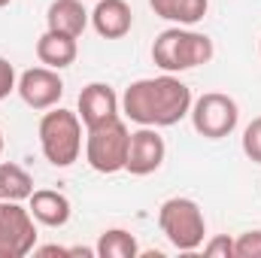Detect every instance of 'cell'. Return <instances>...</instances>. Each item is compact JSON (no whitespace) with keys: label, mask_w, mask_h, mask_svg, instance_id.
Wrapping results in <instances>:
<instances>
[{"label":"cell","mask_w":261,"mask_h":258,"mask_svg":"<svg viewBox=\"0 0 261 258\" xmlns=\"http://www.w3.org/2000/svg\"><path fill=\"white\" fill-rule=\"evenodd\" d=\"M40 149L52 167H70L82 152V119L61 107H52L40 119Z\"/></svg>","instance_id":"obj_3"},{"label":"cell","mask_w":261,"mask_h":258,"mask_svg":"<svg viewBox=\"0 0 261 258\" xmlns=\"http://www.w3.org/2000/svg\"><path fill=\"white\" fill-rule=\"evenodd\" d=\"M119 107L122 104L107 82H91L79 91V119H82L85 131L119 119Z\"/></svg>","instance_id":"obj_10"},{"label":"cell","mask_w":261,"mask_h":258,"mask_svg":"<svg viewBox=\"0 0 261 258\" xmlns=\"http://www.w3.org/2000/svg\"><path fill=\"white\" fill-rule=\"evenodd\" d=\"M94 252L100 258H137L140 255V246H137V237L125 231V228H110L100 234Z\"/></svg>","instance_id":"obj_17"},{"label":"cell","mask_w":261,"mask_h":258,"mask_svg":"<svg viewBox=\"0 0 261 258\" xmlns=\"http://www.w3.org/2000/svg\"><path fill=\"white\" fill-rule=\"evenodd\" d=\"M15 85H18V79H15V67L0 55V100L9 97V91H15Z\"/></svg>","instance_id":"obj_21"},{"label":"cell","mask_w":261,"mask_h":258,"mask_svg":"<svg viewBox=\"0 0 261 258\" xmlns=\"http://www.w3.org/2000/svg\"><path fill=\"white\" fill-rule=\"evenodd\" d=\"M91 12H85L82 0H52L46 9V31L67 34V37H82V31L88 28Z\"/></svg>","instance_id":"obj_12"},{"label":"cell","mask_w":261,"mask_h":258,"mask_svg":"<svg viewBox=\"0 0 261 258\" xmlns=\"http://www.w3.org/2000/svg\"><path fill=\"white\" fill-rule=\"evenodd\" d=\"M28 203H31L28 210H31L34 222H40L46 228H64L70 222V200L55 189H34Z\"/></svg>","instance_id":"obj_13"},{"label":"cell","mask_w":261,"mask_h":258,"mask_svg":"<svg viewBox=\"0 0 261 258\" xmlns=\"http://www.w3.org/2000/svg\"><path fill=\"white\" fill-rule=\"evenodd\" d=\"M164 155H167V146H164V137L158 134V128L140 125V131L130 134L125 170L130 176H149L164 164Z\"/></svg>","instance_id":"obj_9"},{"label":"cell","mask_w":261,"mask_h":258,"mask_svg":"<svg viewBox=\"0 0 261 258\" xmlns=\"http://www.w3.org/2000/svg\"><path fill=\"white\" fill-rule=\"evenodd\" d=\"M130 146V131L122 119L103 122L97 128H88L85 137V161L97 173H119L125 170Z\"/></svg>","instance_id":"obj_5"},{"label":"cell","mask_w":261,"mask_h":258,"mask_svg":"<svg viewBox=\"0 0 261 258\" xmlns=\"http://www.w3.org/2000/svg\"><path fill=\"white\" fill-rule=\"evenodd\" d=\"M234 258H261V231H246L234 240Z\"/></svg>","instance_id":"obj_19"},{"label":"cell","mask_w":261,"mask_h":258,"mask_svg":"<svg viewBox=\"0 0 261 258\" xmlns=\"http://www.w3.org/2000/svg\"><path fill=\"white\" fill-rule=\"evenodd\" d=\"M76 55H79L76 37L46 31V34L37 40V58H40V64L52 67V70H64V67H70L73 61H76Z\"/></svg>","instance_id":"obj_14"},{"label":"cell","mask_w":261,"mask_h":258,"mask_svg":"<svg viewBox=\"0 0 261 258\" xmlns=\"http://www.w3.org/2000/svg\"><path fill=\"white\" fill-rule=\"evenodd\" d=\"M149 6H152V12L158 18H167L173 24L192 28L206 15L210 0H149Z\"/></svg>","instance_id":"obj_15"},{"label":"cell","mask_w":261,"mask_h":258,"mask_svg":"<svg viewBox=\"0 0 261 258\" xmlns=\"http://www.w3.org/2000/svg\"><path fill=\"white\" fill-rule=\"evenodd\" d=\"M3 6H9V0H0V9H3Z\"/></svg>","instance_id":"obj_24"},{"label":"cell","mask_w":261,"mask_h":258,"mask_svg":"<svg viewBox=\"0 0 261 258\" xmlns=\"http://www.w3.org/2000/svg\"><path fill=\"white\" fill-rule=\"evenodd\" d=\"M158 228L167 237V243L179 252H195L203 246L206 222L203 213L192 197H170L158 210Z\"/></svg>","instance_id":"obj_4"},{"label":"cell","mask_w":261,"mask_h":258,"mask_svg":"<svg viewBox=\"0 0 261 258\" xmlns=\"http://www.w3.org/2000/svg\"><path fill=\"white\" fill-rule=\"evenodd\" d=\"M243 155H246L249 161L261 164V116L252 119V122L246 125V131H243Z\"/></svg>","instance_id":"obj_18"},{"label":"cell","mask_w":261,"mask_h":258,"mask_svg":"<svg viewBox=\"0 0 261 258\" xmlns=\"http://www.w3.org/2000/svg\"><path fill=\"white\" fill-rule=\"evenodd\" d=\"M15 91L21 94V100L37 110V113H46L52 107H58V100L64 97V79L58 76V70L52 67H31L18 76V85Z\"/></svg>","instance_id":"obj_8"},{"label":"cell","mask_w":261,"mask_h":258,"mask_svg":"<svg viewBox=\"0 0 261 258\" xmlns=\"http://www.w3.org/2000/svg\"><path fill=\"white\" fill-rule=\"evenodd\" d=\"M34 194V176L12 161L0 164V200H28Z\"/></svg>","instance_id":"obj_16"},{"label":"cell","mask_w":261,"mask_h":258,"mask_svg":"<svg viewBox=\"0 0 261 258\" xmlns=\"http://www.w3.org/2000/svg\"><path fill=\"white\" fill-rule=\"evenodd\" d=\"M192 125L200 137L206 140H222L228 134H234L240 122V107L234 97L222 94V91H206L197 100H192Z\"/></svg>","instance_id":"obj_6"},{"label":"cell","mask_w":261,"mask_h":258,"mask_svg":"<svg viewBox=\"0 0 261 258\" xmlns=\"http://www.w3.org/2000/svg\"><path fill=\"white\" fill-rule=\"evenodd\" d=\"M122 113L146 128H173L192 113V88L173 73L137 79L125 88Z\"/></svg>","instance_id":"obj_1"},{"label":"cell","mask_w":261,"mask_h":258,"mask_svg":"<svg viewBox=\"0 0 261 258\" xmlns=\"http://www.w3.org/2000/svg\"><path fill=\"white\" fill-rule=\"evenodd\" d=\"M203 255H210V258H234V240H231L228 234H219V237H213V240L203 243Z\"/></svg>","instance_id":"obj_20"},{"label":"cell","mask_w":261,"mask_h":258,"mask_svg":"<svg viewBox=\"0 0 261 258\" xmlns=\"http://www.w3.org/2000/svg\"><path fill=\"white\" fill-rule=\"evenodd\" d=\"M37 249V225L21 200H0V258H24Z\"/></svg>","instance_id":"obj_7"},{"label":"cell","mask_w":261,"mask_h":258,"mask_svg":"<svg viewBox=\"0 0 261 258\" xmlns=\"http://www.w3.org/2000/svg\"><path fill=\"white\" fill-rule=\"evenodd\" d=\"M37 255H70V249H61V246H43V249H37Z\"/></svg>","instance_id":"obj_22"},{"label":"cell","mask_w":261,"mask_h":258,"mask_svg":"<svg viewBox=\"0 0 261 258\" xmlns=\"http://www.w3.org/2000/svg\"><path fill=\"white\" fill-rule=\"evenodd\" d=\"M216 55V46L206 34H197L189 28H167L152 43V61L164 73H182L200 64H210Z\"/></svg>","instance_id":"obj_2"},{"label":"cell","mask_w":261,"mask_h":258,"mask_svg":"<svg viewBox=\"0 0 261 258\" xmlns=\"http://www.w3.org/2000/svg\"><path fill=\"white\" fill-rule=\"evenodd\" d=\"M0 155H3V131H0Z\"/></svg>","instance_id":"obj_23"},{"label":"cell","mask_w":261,"mask_h":258,"mask_svg":"<svg viewBox=\"0 0 261 258\" xmlns=\"http://www.w3.org/2000/svg\"><path fill=\"white\" fill-rule=\"evenodd\" d=\"M91 24L103 40H122L134 28V12L125 0H97L91 12Z\"/></svg>","instance_id":"obj_11"}]
</instances>
